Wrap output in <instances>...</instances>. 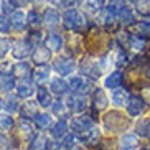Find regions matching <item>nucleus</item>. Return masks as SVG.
I'll use <instances>...</instances> for the list:
<instances>
[{
	"label": "nucleus",
	"instance_id": "obj_31",
	"mask_svg": "<svg viewBox=\"0 0 150 150\" xmlns=\"http://www.w3.org/2000/svg\"><path fill=\"white\" fill-rule=\"evenodd\" d=\"M41 20H43V17H40V13L36 12V10H30L27 13V25L31 28H40L41 25Z\"/></svg>",
	"mask_w": 150,
	"mask_h": 150
},
{
	"label": "nucleus",
	"instance_id": "obj_22",
	"mask_svg": "<svg viewBox=\"0 0 150 150\" xmlns=\"http://www.w3.org/2000/svg\"><path fill=\"white\" fill-rule=\"evenodd\" d=\"M13 88H17V84H15V76L0 74V91H2V93H10Z\"/></svg>",
	"mask_w": 150,
	"mask_h": 150
},
{
	"label": "nucleus",
	"instance_id": "obj_25",
	"mask_svg": "<svg viewBox=\"0 0 150 150\" xmlns=\"http://www.w3.org/2000/svg\"><path fill=\"white\" fill-rule=\"evenodd\" d=\"M127 93L124 91V89H120V88H117V89H114L112 91V102H114V106H117V107H122L124 104H127Z\"/></svg>",
	"mask_w": 150,
	"mask_h": 150
},
{
	"label": "nucleus",
	"instance_id": "obj_14",
	"mask_svg": "<svg viewBox=\"0 0 150 150\" xmlns=\"http://www.w3.org/2000/svg\"><path fill=\"white\" fill-rule=\"evenodd\" d=\"M15 89H17V96L18 97H25V99L31 97V94H33V91H35L33 83H31L30 79H20Z\"/></svg>",
	"mask_w": 150,
	"mask_h": 150
},
{
	"label": "nucleus",
	"instance_id": "obj_44",
	"mask_svg": "<svg viewBox=\"0 0 150 150\" xmlns=\"http://www.w3.org/2000/svg\"><path fill=\"white\" fill-rule=\"evenodd\" d=\"M7 149H8V139L4 134H0V150H7Z\"/></svg>",
	"mask_w": 150,
	"mask_h": 150
},
{
	"label": "nucleus",
	"instance_id": "obj_11",
	"mask_svg": "<svg viewBox=\"0 0 150 150\" xmlns=\"http://www.w3.org/2000/svg\"><path fill=\"white\" fill-rule=\"evenodd\" d=\"M50 91L56 96H66V94H69L71 88L69 83H66L63 78H53L50 81Z\"/></svg>",
	"mask_w": 150,
	"mask_h": 150
},
{
	"label": "nucleus",
	"instance_id": "obj_21",
	"mask_svg": "<svg viewBox=\"0 0 150 150\" xmlns=\"http://www.w3.org/2000/svg\"><path fill=\"white\" fill-rule=\"evenodd\" d=\"M31 66L28 64L27 61H22V63H17L13 66V76L15 78H20V79H27L28 76L31 74Z\"/></svg>",
	"mask_w": 150,
	"mask_h": 150
},
{
	"label": "nucleus",
	"instance_id": "obj_7",
	"mask_svg": "<svg viewBox=\"0 0 150 150\" xmlns=\"http://www.w3.org/2000/svg\"><path fill=\"white\" fill-rule=\"evenodd\" d=\"M145 109V101L142 99L140 96H130L127 99V112L129 115H132V117H137V115H140Z\"/></svg>",
	"mask_w": 150,
	"mask_h": 150
},
{
	"label": "nucleus",
	"instance_id": "obj_34",
	"mask_svg": "<svg viewBox=\"0 0 150 150\" xmlns=\"http://www.w3.org/2000/svg\"><path fill=\"white\" fill-rule=\"evenodd\" d=\"M117 20H119L122 25H130V23H134V13H132V10L130 8H125L120 10L119 15H117Z\"/></svg>",
	"mask_w": 150,
	"mask_h": 150
},
{
	"label": "nucleus",
	"instance_id": "obj_30",
	"mask_svg": "<svg viewBox=\"0 0 150 150\" xmlns=\"http://www.w3.org/2000/svg\"><path fill=\"white\" fill-rule=\"evenodd\" d=\"M4 109L8 112V114H13V112H17V110H20V104H18V96H12V94H8L7 96V99H5V106Z\"/></svg>",
	"mask_w": 150,
	"mask_h": 150
},
{
	"label": "nucleus",
	"instance_id": "obj_45",
	"mask_svg": "<svg viewBox=\"0 0 150 150\" xmlns=\"http://www.w3.org/2000/svg\"><path fill=\"white\" fill-rule=\"evenodd\" d=\"M10 2H12L15 8H20V7H25V5L30 4V0H10Z\"/></svg>",
	"mask_w": 150,
	"mask_h": 150
},
{
	"label": "nucleus",
	"instance_id": "obj_4",
	"mask_svg": "<svg viewBox=\"0 0 150 150\" xmlns=\"http://www.w3.org/2000/svg\"><path fill=\"white\" fill-rule=\"evenodd\" d=\"M33 53V45H31L30 38H20V40H15L12 45V54L17 59H25L27 56Z\"/></svg>",
	"mask_w": 150,
	"mask_h": 150
},
{
	"label": "nucleus",
	"instance_id": "obj_32",
	"mask_svg": "<svg viewBox=\"0 0 150 150\" xmlns=\"http://www.w3.org/2000/svg\"><path fill=\"white\" fill-rule=\"evenodd\" d=\"M46 147H48V140L40 134V135L33 137L31 144L28 145V150H46Z\"/></svg>",
	"mask_w": 150,
	"mask_h": 150
},
{
	"label": "nucleus",
	"instance_id": "obj_49",
	"mask_svg": "<svg viewBox=\"0 0 150 150\" xmlns=\"http://www.w3.org/2000/svg\"><path fill=\"white\" fill-rule=\"evenodd\" d=\"M74 150H83V149H74Z\"/></svg>",
	"mask_w": 150,
	"mask_h": 150
},
{
	"label": "nucleus",
	"instance_id": "obj_1",
	"mask_svg": "<svg viewBox=\"0 0 150 150\" xmlns=\"http://www.w3.org/2000/svg\"><path fill=\"white\" fill-rule=\"evenodd\" d=\"M84 25H86V18H84L83 12L74 7H69V8L64 10L63 13V27L66 30L71 31H83L84 30Z\"/></svg>",
	"mask_w": 150,
	"mask_h": 150
},
{
	"label": "nucleus",
	"instance_id": "obj_10",
	"mask_svg": "<svg viewBox=\"0 0 150 150\" xmlns=\"http://www.w3.org/2000/svg\"><path fill=\"white\" fill-rule=\"evenodd\" d=\"M81 73H83L86 78H89V79L96 81L99 76H101V69H99V64H96V63L89 61V59H84L83 63H81L79 66Z\"/></svg>",
	"mask_w": 150,
	"mask_h": 150
},
{
	"label": "nucleus",
	"instance_id": "obj_23",
	"mask_svg": "<svg viewBox=\"0 0 150 150\" xmlns=\"http://www.w3.org/2000/svg\"><path fill=\"white\" fill-rule=\"evenodd\" d=\"M66 130H68L66 120H58L54 125H51L50 134H51V137H53V139H61V137L66 135Z\"/></svg>",
	"mask_w": 150,
	"mask_h": 150
},
{
	"label": "nucleus",
	"instance_id": "obj_6",
	"mask_svg": "<svg viewBox=\"0 0 150 150\" xmlns=\"http://www.w3.org/2000/svg\"><path fill=\"white\" fill-rule=\"evenodd\" d=\"M66 104L71 112H83L88 106V97L81 94H69L66 99Z\"/></svg>",
	"mask_w": 150,
	"mask_h": 150
},
{
	"label": "nucleus",
	"instance_id": "obj_28",
	"mask_svg": "<svg viewBox=\"0 0 150 150\" xmlns=\"http://www.w3.org/2000/svg\"><path fill=\"white\" fill-rule=\"evenodd\" d=\"M97 23L101 25V27H106V28H110L114 25V15L109 13L107 10H101L99 12V17H97Z\"/></svg>",
	"mask_w": 150,
	"mask_h": 150
},
{
	"label": "nucleus",
	"instance_id": "obj_29",
	"mask_svg": "<svg viewBox=\"0 0 150 150\" xmlns=\"http://www.w3.org/2000/svg\"><path fill=\"white\" fill-rule=\"evenodd\" d=\"M124 8H125V0H109L106 5V10L109 13H112L114 17L119 15V12Z\"/></svg>",
	"mask_w": 150,
	"mask_h": 150
},
{
	"label": "nucleus",
	"instance_id": "obj_13",
	"mask_svg": "<svg viewBox=\"0 0 150 150\" xmlns=\"http://www.w3.org/2000/svg\"><path fill=\"white\" fill-rule=\"evenodd\" d=\"M20 114H22V119H27V120L35 119L36 115H38V102L27 101L20 107Z\"/></svg>",
	"mask_w": 150,
	"mask_h": 150
},
{
	"label": "nucleus",
	"instance_id": "obj_17",
	"mask_svg": "<svg viewBox=\"0 0 150 150\" xmlns=\"http://www.w3.org/2000/svg\"><path fill=\"white\" fill-rule=\"evenodd\" d=\"M10 23H12V28L15 31H22L25 28V23H27V15H25V12L15 10L13 13H12V17H10Z\"/></svg>",
	"mask_w": 150,
	"mask_h": 150
},
{
	"label": "nucleus",
	"instance_id": "obj_8",
	"mask_svg": "<svg viewBox=\"0 0 150 150\" xmlns=\"http://www.w3.org/2000/svg\"><path fill=\"white\" fill-rule=\"evenodd\" d=\"M63 22V17L59 15L56 8H46L43 12V23L48 28H56L59 27V23Z\"/></svg>",
	"mask_w": 150,
	"mask_h": 150
},
{
	"label": "nucleus",
	"instance_id": "obj_5",
	"mask_svg": "<svg viewBox=\"0 0 150 150\" xmlns=\"http://www.w3.org/2000/svg\"><path fill=\"white\" fill-rule=\"evenodd\" d=\"M69 127H71V130H73V134H74L76 137H81L88 132L91 127H94V125H93V122H91V119H89L88 115H79V117H74V119L71 120Z\"/></svg>",
	"mask_w": 150,
	"mask_h": 150
},
{
	"label": "nucleus",
	"instance_id": "obj_2",
	"mask_svg": "<svg viewBox=\"0 0 150 150\" xmlns=\"http://www.w3.org/2000/svg\"><path fill=\"white\" fill-rule=\"evenodd\" d=\"M69 88L73 94H81V96H86L88 93L94 91L93 81L86 76H73L69 79Z\"/></svg>",
	"mask_w": 150,
	"mask_h": 150
},
{
	"label": "nucleus",
	"instance_id": "obj_3",
	"mask_svg": "<svg viewBox=\"0 0 150 150\" xmlns=\"http://www.w3.org/2000/svg\"><path fill=\"white\" fill-rule=\"evenodd\" d=\"M53 69L56 71L59 76H68V74H71V73L76 69V61H74V58L64 56V54L58 56L56 59L53 61Z\"/></svg>",
	"mask_w": 150,
	"mask_h": 150
},
{
	"label": "nucleus",
	"instance_id": "obj_9",
	"mask_svg": "<svg viewBox=\"0 0 150 150\" xmlns=\"http://www.w3.org/2000/svg\"><path fill=\"white\" fill-rule=\"evenodd\" d=\"M31 59H33V63L38 64V66H45L46 63L51 61V51H50L46 46H38L36 50H33Z\"/></svg>",
	"mask_w": 150,
	"mask_h": 150
},
{
	"label": "nucleus",
	"instance_id": "obj_15",
	"mask_svg": "<svg viewBox=\"0 0 150 150\" xmlns=\"http://www.w3.org/2000/svg\"><path fill=\"white\" fill-rule=\"evenodd\" d=\"M51 112H53V115H56V117H59V120H64L69 115V107H68L66 102H63L61 99H58V101H54L53 104H51Z\"/></svg>",
	"mask_w": 150,
	"mask_h": 150
},
{
	"label": "nucleus",
	"instance_id": "obj_12",
	"mask_svg": "<svg viewBox=\"0 0 150 150\" xmlns=\"http://www.w3.org/2000/svg\"><path fill=\"white\" fill-rule=\"evenodd\" d=\"M91 107L93 110H104L107 107V97L102 89H94L93 96H91Z\"/></svg>",
	"mask_w": 150,
	"mask_h": 150
},
{
	"label": "nucleus",
	"instance_id": "obj_50",
	"mask_svg": "<svg viewBox=\"0 0 150 150\" xmlns=\"http://www.w3.org/2000/svg\"><path fill=\"white\" fill-rule=\"evenodd\" d=\"M0 2H2V0H0Z\"/></svg>",
	"mask_w": 150,
	"mask_h": 150
},
{
	"label": "nucleus",
	"instance_id": "obj_43",
	"mask_svg": "<svg viewBox=\"0 0 150 150\" xmlns=\"http://www.w3.org/2000/svg\"><path fill=\"white\" fill-rule=\"evenodd\" d=\"M13 66L10 61H4L0 63V74H13Z\"/></svg>",
	"mask_w": 150,
	"mask_h": 150
},
{
	"label": "nucleus",
	"instance_id": "obj_38",
	"mask_svg": "<svg viewBox=\"0 0 150 150\" xmlns=\"http://www.w3.org/2000/svg\"><path fill=\"white\" fill-rule=\"evenodd\" d=\"M135 31H137V36L145 38L147 35H150V22H140V23H137Z\"/></svg>",
	"mask_w": 150,
	"mask_h": 150
},
{
	"label": "nucleus",
	"instance_id": "obj_19",
	"mask_svg": "<svg viewBox=\"0 0 150 150\" xmlns=\"http://www.w3.org/2000/svg\"><path fill=\"white\" fill-rule=\"evenodd\" d=\"M36 102H38V106L41 107H50L53 104V99H51V93H50L48 89H45L43 86L36 89Z\"/></svg>",
	"mask_w": 150,
	"mask_h": 150
},
{
	"label": "nucleus",
	"instance_id": "obj_27",
	"mask_svg": "<svg viewBox=\"0 0 150 150\" xmlns=\"http://www.w3.org/2000/svg\"><path fill=\"white\" fill-rule=\"evenodd\" d=\"M137 147V137L134 134H125L120 139V150H132Z\"/></svg>",
	"mask_w": 150,
	"mask_h": 150
},
{
	"label": "nucleus",
	"instance_id": "obj_42",
	"mask_svg": "<svg viewBox=\"0 0 150 150\" xmlns=\"http://www.w3.org/2000/svg\"><path fill=\"white\" fill-rule=\"evenodd\" d=\"M10 28H12V23L5 15H0V33H10Z\"/></svg>",
	"mask_w": 150,
	"mask_h": 150
},
{
	"label": "nucleus",
	"instance_id": "obj_16",
	"mask_svg": "<svg viewBox=\"0 0 150 150\" xmlns=\"http://www.w3.org/2000/svg\"><path fill=\"white\" fill-rule=\"evenodd\" d=\"M45 46L53 53V51H59V50L63 48V38L58 33H50L46 38H45Z\"/></svg>",
	"mask_w": 150,
	"mask_h": 150
},
{
	"label": "nucleus",
	"instance_id": "obj_18",
	"mask_svg": "<svg viewBox=\"0 0 150 150\" xmlns=\"http://www.w3.org/2000/svg\"><path fill=\"white\" fill-rule=\"evenodd\" d=\"M124 78H122V71L120 69H115L114 73H110L109 76H107L106 79H104V86L109 89H117L122 84Z\"/></svg>",
	"mask_w": 150,
	"mask_h": 150
},
{
	"label": "nucleus",
	"instance_id": "obj_41",
	"mask_svg": "<svg viewBox=\"0 0 150 150\" xmlns=\"http://www.w3.org/2000/svg\"><path fill=\"white\" fill-rule=\"evenodd\" d=\"M135 5H137V10H139L142 15L150 13V0H137Z\"/></svg>",
	"mask_w": 150,
	"mask_h": 150
},
{
	"label": "nucleus",
	"instance_id": "obj_26",
	"mask_svg": "<svg viewBox=\"0 0 150 150\" xmlns=\"http://www.w3.org/2000/svg\"><path fill=\"white\" fill-rule=\"evenodd\" d=\"M51 122H53V117L46 112H41L35 117V125L38 129H51Z\"/></svg>",
	"mask_w": 150,
	"mask_h": 150
},
{
	"label": "nucleus",
	"instance_id": "obj_40",
	"mask_svg": "<svg viewBox=\"0 0 150 150\" xmlns=\"http://www.w3.org/2000/svg\"><path fill=\"white\" fill-rule=\"evenodd\" d=\"M12 40H8V38H0V58L5 56V54L10 51V48H12Z\"/></svg>",
	"mask_w": 150,
	"mask_h": 150
},
{
	"label": "nucleus",
	"instance_id": "obj_24",
	"mask_svg": "<svg viewBox=\"0 0 150 150\" xmlns=\"http://www.w3.org/2000/svg\"><path fill=\"white\" fill-rule=\"evenodd\" d=\"M83 8L86 10V13L96 15L102 10V0H84Z\"/></svg>",
	"mask_w": 150,
	"mask_h": 150
},
{
	"label": "nucleus",
	"instance_id": "obj_37",
	"mask_svg": "<svg viewBox=\"0 0 150 150\" xmlns=\"http://www.w3.org/2000/svg\"><path fill=\"white\" fill-rule=\"evenodd\" d=\"M137 134L144 137H150V119H144L137 124Z\"/></svg>",
	"mask_w": 150,
	"mask_h": 150
},
{
	"label": "nucleus",
	"instance_id": "obj_35",
	"mask_svg": "<svg viewBox=\"0 0 150 150\" xmlns=\"http://www.w3.org/2000/svg\"><path fill=\"white\" fill-rule=\"evenodd\" d=\"M12 127H13V117L10 114L0 115V130L2 132H8V130H12Z\"/></svg>",
	"mask_w": 150,
	"mask_h": 150
},
{
	"label": "nucleus",
	"instance_id": "obj_47",
	"mask_svg": "<svg viewBox=\"0 0 150 150\" xmlns=\"http://www.w3.org/2000/svg\"><path fill=\"white\" fill-rule=\"evenodd\" d=\"M147 78L150 79V64H149V69H147Z\"/></svg>",
	"mask_w": 150,
	"mask_h": 150
},
{
	"label": "nucleus",
	"instance_id": "obj_36",
	"mask_svg": "<svg viewBox=\"0 0 150 150\" xmlns=\"http://www.w3.org/2000/svg\"><path fill=\"white\" fill-rule=\"evenodd\" d=\"M74 142H76L74 134H66V135L63 137V140L59 142V147H61V150H69L74 147Z\"/></svg>",
	"mask_w": 150,
	"mask_h": 150
},
{
	"label": "nucleus",
	"instance_id": "obj_39",
	"mask_svg": "<svg viewBox=\"0 0 150 150\" xmlns=\"http://www.w3.org/2000/svg\"><path fill=\"white\" fill-rule=\"evenodd\" d=\"M129 56H127V51H124V50H120L119 51V56H117V59H115V66L119 68H124V66H127L129 64Z\"/></svg>",
	"mask_w": 150,
	"mask_h": 150
},
{
	"label": "nucleus",
	"instance_id": "obj_20",
	"mask_svg": "<svg viewBox=\"0 0 150 150\" xmlns=\"http://www.w3.org/2000/svg\"><path fill=\"white\" fill-rule=\"evenodd\" d=\"M31 76H33V81L38 84H43L48 81L50 78V66H36L35 69H33V73H31Z\"/></svg>",
	"mask_w": 150,
	"mask_h": 150
},
{
	"label": "nucleus",
	"instance_id": "obj_48",
	"mask_svg": "<svg viewBox=\"0 0 150 150\" xmlns=\"http://www.w3.org/2000/svg\"><path fill=\"white\" fill-rule=\"evenodd\" d=\"M2 107H4V101H2V97H0V110H2Z\"/></svg>",
	"mask_w": 150,
	"mask_h": 150
},
{
	"label": "nucleus",
	"instance_id": "obj_46",
	"mask_svg": "<svg viewBox=\"0 0 150 150\" xmlns=\"http://www.w3.org/2000/svg\"><path fill=\"white\" fill-rule=\"evenodd\" d=\"M51 5H54V7H63V5L68 4V0H48Z\"/></svg>",
	"mask_w": 150,
	"mask_h": 150
},
{
	"label": "nucleus",
	"instance_id": "obj_33",
	"mask_svg": "<svg viewBox=\"0 0 150 150\" xmlns=\"http://www.w3.org/2000/svg\"><path fill=\"white\" fill-rule=\"evenodd\" d=\"M18 130H20L22 135H25V139L33 137V125L27 119H20V122H18Z\"/></svg>",
	"mask_w": 150,
	"mask_h": 150
}]
</instances>
